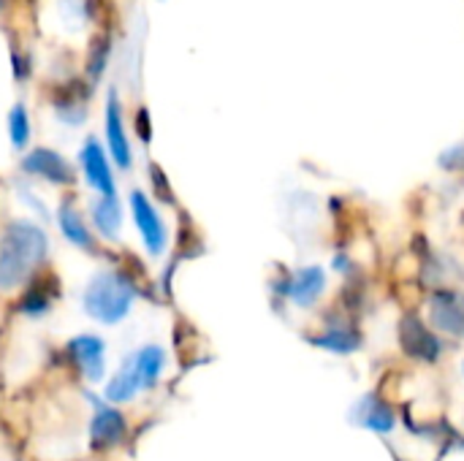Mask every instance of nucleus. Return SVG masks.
Masks as SVG:
<instances>
[{
	"label": "nucleus",
	"mask_w": 464,
	"mask_h": 461,
	"mask_svg": "<svg viewBox=\"0 0 464 461\" xmlns=\"http://www.w3.org/2000/svg\"><path fill=\"white\" fill-rule=\"evenodd\" d=\"M136 296L139 291L125 272L101 269L90 277L82 293V310L103 326H117L130 315Z\"/></svg>",
	"instance_id": "f03ea898"
},
{
	"label": "nucleus",
	"mask_w": 464,
	"mask_h": 461,
	"mask_svg": "<svg viewBox=\"0 0 464 461\" xmlns=\"http://www.w3.org/2000/svg\"><path fill=\"white\" fill-rule=\"evenodd\" d=\"M462 378H464V361H462Z\"/></svg>",
	"instance_id": "a878e982"
},
{
	"label": "nucleus",
	"mask_w": 464,
	"mask_h": 461,
	"mask_svg": "<svg viewBox=\"0 0 464 461\" xmlns=\"http://www.w3.org/2000/svg\"><path fill=\"white\" fill-rule=\"evenodd\" d=\"M65 356L87 383H101L106 372V342L98 334H79L65 345Z\"/></svg>",
	"instance_id": "9d476101"
},
{
	"label": "nucleus",
	"mask_w": 464,
	"mask_h": 461,
	"mask_svg": "<svg viewBox=\"0 0 464 461\" xmlns=\"http://www.w3.org/2000/svg\"><path fill=\"white\" fill-rule=\"evenodd\" d=\"M128 201H130L133 226L141 234L144 250L152 258H160L166 253V247H169V231H166V223H163L160 212L155 209V204L150 201V196L141 193V190H133Z\"/></svg>",
	"instance_id": "0eeeda50"
},
{
	"label": "nucleus",
	"mask_w": 464,
	"mask_h": 461,
	"mask_svg": "<svg viewBox=\"0 0 464 461\" xmlns=\"http://www.w3.org/2000/svg\"><path fill=\"white\" fill-rule=\"evenodd\" d=\"M332 272L340 277H351V274H356V264L348 253H334L332 255Z\"/></svg>",
	"instance_id": "4be33fe9"
},
{
	"label": "nucleus",
	"mask_w": 464,
	"mask_h": 461,
	"mask_svg": "<svg viewBox=\"0 0 464 461\" xmlns=\"http://www.w3.org/2000/svg\"><path fill=\"white\" fill-rule=\"evenodd\" d=\"M103 133H106L109 158L117 163V168L128 171L133 166V152H130V139H128V128H125V117H122V103L114 90L109 92V101H106Z\"/></svg>",
	"instance_id": "9b49d317"
},
{
	"label": "nucleus",
	"mask_w": 464,
	"mask_h": 461,
	"mask_svg": "<svg viewBox=\"0 0 464 461\" xmlns=\"http://www.w3.org/2000/svg\"><path fill=\"white\" fill-rule=\"evenodd\" d=\"M8 136H11V147L16 152L27 149L30 136H33V128H30V114H27V106L24 103H16L8 111Z\"/></svg>",
	"instance_id": "aec40b11"
},
{
	"label": "nucleus",
	"mask_w": 464,
	"mask_h": 461,
	"mask_svg": "<svg viewBox=\"0 0 464 461\" xmlns=\"http://www.w3.org/2000/svg\"><path fill=\"white\" fill-rule=\"evenodd\" d=\"M400 348L408 359L419 361V364H435L446 356V340L440 334H435L430 329L427 321H421L419 315H408L400 323Z\"/></svg>",
	"instance_id": "39448f33"
},
{
	"label": "nucleus",
	"mask_w": 464,
	"mask_h": 461,
	"mask_svg": "<svg viewBox=\"0 0 464 461\" xmlns=\"http://www.w3.org/2000/svg\"><path fill=\"white\" fill-rule=\"evenodd\" d=\"M3 5H5V0H0V8H3Z\"/></svg>",
	"instance_id": "393cba45"
},
{
	"label": "nucleus",
	"mask_w": 464,
	"mask_h": 461,
	"mask_svg": "<svg viewBox=\"0 0 464 461\" xmlns=\"http://www.w3.org/2000/svg\"><path fill=\"white\" fill-rule=\"evenodd\" d=\"M144 391V383H141V375H139V370H136V364H133V359L128 356V359H122V364H120V370L106 380V389H103V399L109 402V405H128V402H133L139 394Z\"/></svg>",
	"instance_id": "dca6fc26"
},
{
	"label": "nucleus",
	"mask_w": 464,
	"mask_h": 461,
	"mask_svg": "<svg viewBox=\"0 0 464 461\" xmlns=\"http://www.w3.org/2000/svg\"><path fill=\"white\" fill-rule=\"evenodd\" d=\"M60 296V283L54 274H35L16 299V312L27 318H41L52 310V304Z\"/></svg>",
	"instance_id": "4468645a"
},
{
	"label": "nucleus",
	"mask_w": 464,
	"mask_h": 461,
	"mask_svg": "<svg viewBox=\"0 0 464 461\" xmlns=\"http://www.w3.org/2000/svg\"><path fill=\"white\" fill-rule=\"evenodd\" d=\"M22 171L30 177H38L49 185H73L76 171L73 166L54 149L49 147H35L22 158Z\"/></svg>",
	"instance_id": "ddd939ff"
},
{
	"label": "nucleus",
	"mask_w": 464,
	"mask_h": 461,
	"mask_svg": "<svg viewBox=\"0 0 464 461\" xmlns=\"http://www.w3.org/2000/svg\"><path fill=\"white\" fill-rule=\"evenodd\" d=\"M128 440V418L117 405H109L103 397L92 399V421H90V448L92 451H114Z\"/></svg>",
	"instance_id": "423d86ee"
},
{
	"label": "nucleus",
	"mask_w": 464,
	"mask_h": 461,
	"mask_svg": "<svg viewBox=\"0 0 464 461\" xmlns=\"http://www.w3.org/2000/svg\"><path fill=\"white\" fill-rule=\"evenodd\" d=\"M57 226H60L63 236L73 247H79V250H84L90 255H98V250H101L98 247V239H95L92 228L87 226V220H84V215L79 212L76 204H71V201H63L60 204V209H57Z\"/></svg>",
	"instance_id": "2eb2a0df"
},
{
	"label": "nucleus",
	"mask_w": 464,
	"mask_h": 461,
	"mask_svg": "<svg viewBox=\"0 0 464 461\" xmlns=\"http://www.w3.org/2000/svg\"><path fill=\"white\" fill-rule=\"evenodd\" d=\"M272 293L296 310H315L329 293V272L321 264L283 269L272 280Z\"/></svg>",
	"instance_id": "7ed1b4c3"
},
{
	"label": "nucleus",
	"mask_w": 464,
	"mask_h": 461,
	"mask_svg": "<svg viewBox=\"0 0 464 461\" xmlns=\"http://www.w3.org/2000/svg\"><path fill=\"white\" fill-rule=\"evenodd\" d=\"M307 342L324 353L332 356H353L362 348V331L356 329V323L345 315H329L315 334L307 337Z\"/></svg>",
	"instance_id": "6e6552de"
},
{
	"label": "nucleus",
	"mask_w": 464,
	"mask_h": 461,
	"mask_svg": "<svg viewBox=\"0 0 464 461\" xmlns=\"http://www.w3.org/2000/svg\"><path fill=\"white\" fill-rule=\"evenodd\" d=\"M79 163H82V171H84V179L92 190H98L101 196L106 198H114L117 196V179H114V171H111V160L103 149V144L90 136L79 152Z\"/></svg>",
	"instance_id": "f8f14e48"
},
{
	"label": "nucleus",
	"mask_w": 464,
	"mask_h": 461,
	"mask_svg": "<svg viewBox=\"0 0 464 461\" xmlns=\"http://www.w3.org/2000/svg\"><path fill=\"white\" fill-rule=\"evenodd\" d=\"M109 57H111V35H95L90 41V49H87V60H84V71H87V79L95 84L101 82V76L106 73V65H109Z\"/></svg>",
	"instance_id": "6ab92c4d"
},
{
	"label": "nucleus",
	"mask_w": 464,
	"mask_h": 461,
	"mask_svg": "<svg viewBox=\"0 0 464 461\" xmlns=\"http://www.w3.org/2000/svg\"><path fill=\"white\" fill-rule=\"evenodd\" d=\"M130 359H133V364H136V370L141 375L144 391H152L163 378V370H166V361H169L166 351L160 345H141L136 353H130Z\"/></svg>",
	"instance_id": "f3484780"
},
{
	"label": "nucleus",
	"mask_w": 464,
	"mask_h": 461,
	"mask_svg": "<svg viewBox=\"0 0 464 461\" xmlns=\"http://www.w3.org/2000/svg\"><path fill=\"white\" fill-rule=\"evenodd\" d=\"M351 424H356L378 437H389L397 432L400 416H397L394 405L386 402L378 391H367L351 405Z\"/></svg>",
	"instance_id": "1a4fd4ad"
},
{
	"label": "nucleus",
	"mask_w": 464,
	"mask_h": 461,
	"mask_svg": "<svg viewBox=\"0 0 464 461\" xmlns=\"http://www.w3.org/2000/svg\"><path fill=\"white\" fill-rule=\"evenodd\" d=\"M49 255V236L38 223L11 220L0 231V291L24 288Z\"/></svg>",
	"instance_id": "f257e3e1"
},
{
	"label": "nucleus",
	"mask_w": 464,
	"mask_h": 461,
	"mask_svg": "<svg viewBox=\"0 0 464 461\" xmlns=\"http://www.w3.org/2000/svg\"><path fill=\"white\" fill-rule=\"evenodd\" d=\"M427 323L443 340H464V291L462 288H435L427 299Z\"/></svg>",
	"instance_id": "20e7f679"
},
{
	"label": "nucleus",
	"mask_w": 464,
	"mask_h": 461,
	"mask_svg": "<svg viewBox=\"0 0 464 461\" xmlns=\"http://www.w3.org/2000/svg\"><path fill=\"white\" fill-rule=\"evenodd\" d=\"M54 111L65 125H82L84 117H87V98L63 92V95L54 98Z\"/></svg>",
	"instance_id": "412c9836"
},
{
	"label": "nucleus",
	"mask_w": 464,
	"mask_h": 461,
	"mask_svg": "<svg viewBox=\"0 0 464 461\" xmlns=\"http://www.w3.org/2000/svg\"><path fill=\"white\" fill-rule=\"evenodd\" d=\"M90 220H92V228H95L103 239H109V242L117 239L120 231H122V206H120L117 196H114V198L101 196V198L92 204V209H90Z\"/></svg>",
	"instance_id": "a211bd4d"
},
{
	"label": "nucleus",
	"mask_w": 464,
	"mask_h": 461,
	"mask_svg": "<svg viewBox=\"0 0 464 461\" xmlns=\"http://www.w3.org/2000/svg\"><path fill=\"white\" fill-rule=\"evenodd\" d=\"M440 166L446 171H462L464 168V144H457L454 149H449L443 158H440Z\"/></svg>",
	"instance_id": "5701e85b"
},
{
	"label": "nucleus",
	"mask_w": 464,
	"mask_h": 461,
	"mask_svg": "<svg viewBox=\"0 0 464 461\" xmlns=\"http://www.w3.org/2000/svg\"><path fill=\"white\" fill-rule=\"evenodd\" d=\"M150 117H147V109H139V114H136V130H139V136H141V141H150V136H152V130H150Z\"/></svg>",
	"instance_id": "b1692460"
}]
</instances>
